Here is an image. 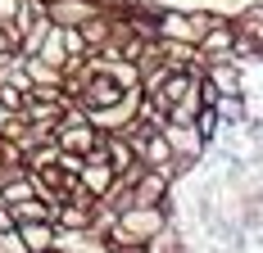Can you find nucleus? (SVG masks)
I'll return each instance as SVG.
<instances>
[{
    "instance_id": "f257e3e1",
    "label": "nucleus",
    "mask_w": 263,
    "mask_h": 253,
    "mask_svg": "<svg viewBox=\"0 0 263 253\" xmlns=\"http://www.w3.org/2000/svg\"><path fill=\"white\" fill-rule=\"evenodd\" d=\"M54 145H59L64 154H82V158L100 145V131L91 126V118H86V109H82V104L68 100L64 118H59V126H54Z\"/></svg>"
},
{
    "instance_id": "f03ea898",
    "label": "nucleus",
    "mask_w": 263,
    "mask_h": 253,
    "mask_svg": "<svg viewBox=\"0 0 263 253\" xmlns=\"http://www.w3.org/2000/svg\"><path fill=\"white\" fill-rule=\"evenodd\" d=\"M173 195H177V181L168 177L163 167H145V163L136 167V177H132V203H163V208L177 213Z\"/></svg>"
},
{
    "instance_id": "7ed1b4c3",
    "label": "nucleus",
    "mask_w": 263,
    "mask_h": 253,
    "mask_svg": "<svg viewBox=\"0 0 263 253\" xmlns=\"http://www.w3.org/2000/svg\"><path fill=\"white\" fill-rule=\"evenodd\" d=\"M159 131H163V140H168L173 158H191V163H204V154L213 150L209 140L195 131V122H173V118H168V122L159 126Z\"/></svg>"
},
{
    "instance_id": "20e7f679",
    "label": "nucleus",
    "mask_w": 263,
    "mask_h": 253,
    "mask_svg": "<svg viewBox=\"0 0 263 253\" xmlns=\"http://www.w3.org/2000/svg\"><path fill=\"white\" fill-rule=\"evenodd\" d=\"M204 81H209L218 95H245V64L232 59V54H218V59H204Z\"/></svg>"
},
{
    "instance_id": "39448f33",
    "label": "nucleus",
    "mask_w": 263,
    "mask_h": 253,
    "mask_svg": "<svg viewBox=\"0 0 263 253\" xmlns=\"http://www.w3.org/2000/svg\"><path fill=\"white\" fill-rule=\"evenodd\" d=\"M100 150H105V158H109V167L118 172V177H136V167H141V158H136V150H132L127 140L118 136V131H100Z\"/></svg>"
},
{
    "instance_id": "423d86ee",
    "label": "nucleus",
    "mask_w": 263,
    "mask_h": 253,
    "mask_svg": "<svg viewBox=\"0 0 263 253\" xmlns=\"http://www.w3.org/2000/svg\"><path fill=\"white\" fill-rule=\"evenodd\" d=\"M96 9H100L96 0H50V5H46V18H50L54 27H82Z\"/></svg>"
},
{
    "instance_id": "0eeeda50",
    "label": "nucleus",
    "mask_w": 263,
    "mask_h": 253,
    "mask_svg": "<svg viewBox=\"0 0 263 253\" xmlns=\"http://www.w3.org/2000/svg\"><path fill=\"white\" fill-rule=\"evenodd\" d=\"M18 240H23L27 253H46L54 244V222H18Z\"/></svg>"
},
{
    "instance_id": "6e6552de",
    "label": "nucleus",
    "mask_w": 263,
    "mask_h": 253,
    "mask_svg": "<svg viewBox=\"0 0 263 253\" xmlns=\"http://www.w3.org/2000/svg\"><path fill=\"white\" fill-rule=\"evenodd\" d=\"M136 158H141L145 167H168V163H173V150H168L163 131H150V136L141 140V150H136Z\"/></svg>"
},
{
    "instance_id": "1a4fd4ad",
    "label": "nucleus",
    "mask_w": 263,
    "mask_h": 253,
    "mask_svg": "<svg viewBox=\"0 0 263 253\" xmlns=\"http://www.w3.org/2000/svg\"><path fill=\"white\" fill-rule=\"evenodd\" d=\"M9 213H14V222H50V217H54V203L41 199V195H32V199L9 203Z\"/></svg>"
},
{
    "instance_id": "9d476101",
    "label": "nucleus",
    "mask_w": 263,
    "mask_h": 253,
    "mask_svg": "<svg viewBox=\"0 0 263 253\" xmlns=\"http://www.w3.org/2000/svg\"><path fill=\"white\" fill-rule=\"evenodd\" d=\"M32 59H41V64H50V68H64V64H68V50H64V32H59V27H50V32H46V41L36 46V54H32Z\"/></svg>"
},
{
    "instance_id": "9b49d317",
    "label": "nucleus",
    "mask_w": 263,
    "mask_h": 253,
    "mask_svg": "<svg viewBox=\"0 0 263 253\" xmlns=\"http://www.w3.org/2000/svg\"><path fill=\"white\" fill-rule=\"evenodd\" d=\"M0 253H27L23 240H18V230H0Z\"/></svg>"
},
{
    "instance_id": "f8f14e48",
    "label": "nucleus",
    "mask_w": 263,
    "mask_h": 253,
    "mask_svg": "<svg viewBox=\"0 0 263 253\" xmlns=\"http://www.w3.org/2000/svg\"><path fill=\"white\" fill-rule=\"evenodd\" d=\"M14 14H18V0H0V23H14Z\"/></svg>"
},
{
    "instance_id": "ddd939ff",
    "label": "nucleus",
    "mask_w": 263,
    "mask_h": 253,
    "mask_svg": "<svg viewBox=\"0 0 263 253\" xmlns=\"http://www.w3.org/2000/svg\"><path fill=\"white\" fill-rule=\"evenodd\" d=\"M18 222H14V213H9V203H0V230H14Z\"/></svg>"
},
{
    "instance_id": "4468645a",
    "label": "nucleus",
    "mask_w": 263,
    "mask_h": 253,
    "mask_svg": "<svg viewBox=\"0 0 263 253\" xmlns=\"http://www.w3.org/2000/svg\"><path fill=\"white\" fill-rule=\"evenodd\" d=\"M82 253H96V249H82Z\"/></svg>"
},
{
    "instance_id": "2eb2a0df",
    "label": "nucleus",
    "mask_w": 263,
    "mask_h": 253,
    "mask_svg": "<svg viewBox=\"0 0 263 253\" xmlns=\"http://www.w3.org/2000/svg\"><path fill=\"white\" fill-rule=\"evenodd\" d=\"M46 253H59V249H46Z\"/></svg>"
},
{
    "instance_id": "dca6fc26",
    "label": "nucleus",
    "mask_w": 263,
    "mask_h": 253,
    "mask_svg": "<svg viewBox=\"0 0 263 253\" xmlns=\"http://www.w3.org/2000/svg\"><path fill=\"white\" fill-rule=\"evenodd\" d=\"M0 203H5V199H0Z\"/></svg>"
}]
</instances>
